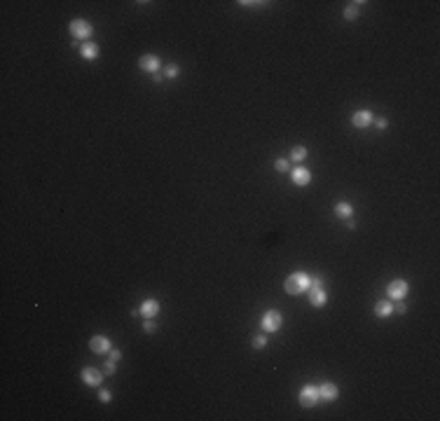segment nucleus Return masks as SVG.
I'll use <instances>...</instances> for the list:
<instances>
[{
	"label": "nucleus",
	"mask_w": 440,
	"mask_h": 421,
	"mask_svg": "<svg viewBox=\"0 0 440 421\" xmlns=\"http://www.w3.org/2000/svg\"><path fill=\"white\" fill-rule=\"evenodd\" d=\"M260 325L265 332H279L281 325H283V316H281L279 309H267L260 318Z\"/></svg>",
	"instance_id": "nucleus-3"
},
{
	"label": "nucleus",
	"mask_w": 440,
	"mask_h": 421,
	"mask_svg": "<svg viewBox=\"0 0 440 421\" xmlns=\"http://www.w3.org/2000/svg\"><path fill=\"white\" fill-rule=\"evenodd\" d=\"M333 213L337 218H342V220H349V218H354V206L349 204V201H337L333 206Z\"/></svg>",
	"instance_id": "nucleus-15"
},
{
	"label": "nucleus",
	"mask_w": 440,
	"mask_h": 421,
	"mask_svg": "<svg viewBox=\"0 0 440 421\" xmlns=\"http://www.w3.org/2000/svg\"><path fill=\"white\" fill-rule=\"evenodd\" d=\"M290 183L298 185V187H307L311 183V171L309 169H304V166H295V169H290Z\"/></svg>",
	"instance_id": "nucleus-9"
},
{
	"label": "nucleus",
	"mask_w": 440,
	"mask_h": 421,
	"mask_svg": "<svg viewBox=\"0 0 440 421\" xmlns=\"http://www.w3.org/2000/svg\"><path fill=\"white\" fill-rule=\"evenodd\" d=\"M347 222V229H356V222H354V218H349V220H344Z\"/></svg>",
	"instance_id": "nucleus-29"
},
{
	"label": "nucleus",
	"mask_w": 440,
	"mask_h": 421,
	"mask_svg": "<svg viewBox=\"0 0 440 421\" xmlns=\"http://www.w3.org/2000/svg\"><path fill=\"white\" fill-rule=\"evenodd\" d=\"M115 370H117V363H115V360H108L106 367H103V372H106L108 377H113V375H115Z\"/></svg>",
	"instance_id": "nucleus-22"
},
{
	"label": "nucleus",
	"mask_w": 440,
	"mask_h": 421,
	"mask_svg": "<svg viewBox=\"0 0 440 421\" xmlns=\"http://www.w3.org/2000/svg\"><path fill=\"white\" fill-rule=\"evenodd\" d=\"M89 349L98 354V356H103V354H110V349H113V342H110V337L106 335H94L89 337Z\"/></svg>",
	"instance_id": "nucleus-8"
},
{
	"label": "nucleus",
	"mask_w": 440,
	"mask_h": 421,
	"mask_svg": "<svg viewBox=\"0 0 440 421\" xmlns=\"http://www.w3.org/2000/svg\"><path fill=\"white\" fill-rule=\"evenodd\" d=\"M178 75H181V66H178V64H166V66H164V77H166V80H176Z\"/></svg>",
	"instance_id": "nucleus-19"
},
{
	"label": "nucleus",
	"mask_w": 440,
	"mask_h": 421,
	"mask_svg": "<svg viewBox=\"0 0 440 421\" xmlns=\"http://www.w3.org/2000/svg\"><path fill=\"white\" fill-rule=\"evenodd\" d=\"M80 379H82V384H85V386H101V384H103V372L96 370V367L87 365V367H82Z\"/></svg>",
	"instance_id": "nucleus-6"
},
{
	"label": "nucleus",
	"mask_w": 440,
	"mask_h": 421,
	"mask_svg": "<svg viewBox=\"0 0 440 421\" xmlns=\"http://www.w3.org/2000/svg\"><path fill=\"white\" fill-rule=\"evenodd\" d=\"M155 330H157V323H155L152 318H148V321L143 323V332H148V335H150V332H155Z\"/></svg>",
	"instance_id": "nucleus-23"
},
{
	"label": "nucleus",
	"mask_w": 440,
	"mask_h": 421,
	"mask_svg": "<svg viewBox=\"0 0 440 421\" xmlns=\"http://www.w3.org/2000/svg\"><path fill=\"white\" fill-rule=\"evenodd\" d=\"M108 356H110V360H115V363H117V360H122V351H119V349H110V354H108Z\"/></svg>",
	"instance_id": "nucleus-27"
},
{
	"label": "nucleus",
	"mask_w": 440,
	"mask_h": 421,
	"mask_svg": "<svg viewBox=\"0 0 440 421\" xmlns=\"http://www.w3.org/2000/svg\"><path fill=\"white\" fill-rule=\"evenodd\" d=\"M396 313H408V304H403V300H398V304H394Z\"/></svg>",
	"instance_id": "nucleus-25"
},
{
	"label": "nucleus",
	"mask_w": 440,
	"mask_h": 421,
	"mask_svg": "<svg viewBox=\"0 0 440 421\" xmlns=\"http://www.w3.org/2000/svg\"><path fill=\"white\" fill-rule=\"evenodd\" d=\"M251 346H253L255 351L265 349V346H267V337H265V335H253V337H251Z\"/></svg>",
	"instance_id": "nucleus-20"
},
{
	"label": "nucleus",
	"mask_w": 440,
	"mask_h": 421,
	"mask_svg": "<svg viewBox=\"0 0 440 421\" xmlns=\"http://www.w3.org/2000/svg\"><path fill=\"white\" fill-rule=\"evenodd\" d=\"M319 396H321V402H335L340 398V389L333 381H323V384H319Z\"/></svg>",
	"instance_id": "nucleus-10"
},
{
	"label": "nucleus",
	"mask_w": 440,
	"mask_h": 421,
	"mask_svg": "<svg viewBox=\"0 0 440 421\" xmlns=\"http://www.w3.org/2000/svg\"><path fill=\"white\" fill-rule=\"evenodd\" d=\"M139 68L143 70V73H160L162 70V59L157 54H143L139 59Z\"/></svg>",
	"instance_id": "nucleus-7"
},
{
	"label": "nucleus",
	"mask_w": 440,
	"mask_h": 421,
	"mask_svg": "<svg viewBox=\"0 0 440 421\" xmlns=\"http://www.w3.org/2000/svg\"><path fill=\"white\" fill-rule=\"evenodd\" d=\"M408 292H410V283L405 279H394L387 286L389 300H394V302H398V300H405V297H408Z\"/></svg>",
	"instance_id": "nucleus-5"
},
{
	"label": "nucleus",
	"mask_w": 440,
	"mask_h": 421,
	"mask_svg": "<svg viewBox=\"0 0 440 421\" xmlns=\"http://www.w3.org/2000/svg\"><path fill=\"white\" fill-rule=\"evenodd\" d=\"M98 400H101V402H110V400H113V393H110L108 389H101V393H98Z\"/></svg>",
	"instance_id": "nucleus-24"
},
{
	"label": "nucleus",
	"mask_w": 440,
	"mask_h": 421,
	"mask_svg": "<svg viewBox=\"0 0 440 421\" xmlns=\"http://www.w3.org/2000/svg\"><path fill=\"white\" fill-rule=\"evenodd\" d=\"M288 155H290V159H293L295 164H300V162L307 159V148H304V145H295V148H290Z\"/></svg>",
	"instance_id": "nucleus-18"
},
{
	"label": "nucleus",
	"mask_w": 440,
	"mask_h": 421,
	"mask_svg": "<svg viewBox=\"0 0 440 421\" xmlns=\"http://www.w3.org/2000/svg\"><path fill=\"white\" fill-rule=\"evenodd\" d=\"M139 311H140V316H143V318H155V316L162 311V304L157 302L155 297H145V300L140 302V309H139Z\"/></svg>",
	"instance_id": "nucleus-12"
},
{
	"label": "nucleus",
	"mask_w": 440,
	"mask_h": 421,
	"mask_svg": "<svg viewBox=\"0 0 440 421\" xmlns=\"http://www.w3.org/2000/svg\"><path fill=\"white\" fill-rule=\"evenodd\" d=\"M152 80H155V82H162L164 77H162V73H155V75H152Z\"/></svg>",
	"instance_id": "nucleus-30"
},
{
	"label": "nucleus",
	"mask_w": 440,
	"mask_h": 421,
	"mask_svg": "<svg viewBox=\"0 0 440 421\" xmlns=\"http://www.w3.org/2000/svg\"><path fill=\"white\" fill-rule=\"evenodd\" d=\"M372 119H375V115H372V110H356L354 115H351V124H354L356 129H365V127H370L372 124Z\"/></svg>",
	"instance_id": "nucleus-11"
},
{
	"label": "nucleus",
	"mask_w": 440,
	"mask_h": 421,
	"mask_svg": "<svg viewBox=\"0 0 440 421\" xmlns=\"http://www.w3.org/2000/svg\"><path fill=\"white\" fill-rule=\"evenodd\" d=\"M236 5H241V7H262L265 2H248V0H239Z\"/></svg>",
	"instance_id": "nucleus-28"
},
{
	"label": "nucleus",
	"mask_w": 440,
	"mask_h": 421,
	"mask_svg": "<svg viewBox=\"0 0 440 421\" xmlns=\"http://www.w3.org/2000/svg\"><path fill=\"white\" fill-rule=\"evenodd\" d=\"M68 31H70V35H73V40H77V43H87V40L94 35V26L87 22V19H73L70 26H68Z\"/></svg>",
	"instance_id": "nucleus-2"
},
{
	"label": "nucleus",
	"mask_w": 440,
	"mask_h": 421,
	"mask_svg": "<svg viewBox=\"0 0 440 421\" xmlns=\"http://www.w3.org/2000/svg\"><path fill=\"white\" fill-rule=\"evenodd\" d=\"M394 313V304L389 302V300H382V302L375 304V316L377 318H389Z\"/></svg>",
	"instance_id": "nucleus-16"
},
{
	"label": "nucleus",
	"mask_w": 440,
	"mask_h": 421,
	"mask_svg": "<svg viewBox=\"0 0 440 421\" xmlns=\"http://www.w3.org/2000/svg\"><path fill=\"white\" fill-rule=\"evenodd\" d=\"M274 169L281 171V173H288L290 171V162H288V159H277V162H274Z\"/></svg>",
	"instance_id": "nucleus-21"
},
{
	"label": "nucleus",
	"mask_w": 440,
	"mask_h": 421,
	"mask_svg": "<svg viewBox=\"0 0 440 421\" xmlns=\"http://www.w3.org/2000/svg\"><path fill=\"white\" fill-rule=\"evenodd\" d=\"M298 400H300L302 407H316L321 402V396H319V386L314 384H304L298 393Z\"/></svg>",
	"instance_id": "nucleus-4"
},
{
	"label": "nucleus",
	"mask_w": 440,
	"mask_h": 421,
	"mask_svg": "<svg viewBox=\"0 0 440 421\" xmlns=\"http://www.w3.org/2000/svg\"><path fill=\"white\" fill-rule=\"evenodd\" d=\"M361 5H365V2H349L347 7H344V19L347 22H356L358 19V10H361Z\"/></svg>",
	"instance_id": "nucleus-17"
},
{
	"label": "nucleus",
	"mask_w": 440,
	"mask_h": 421,
	"mask_svg": "<svg viewBox=\"0 0 440 421\" xmlns=\"http://www.w3.org/2000/svg\"><path fill=\"white\" fill-rule=\"evenodd\" d=\"M372 124H375L377 129H387V127H389V119H384V117H379V119H372Z\"/></svg>",
	"instance_id": "nucleus-26"
},
{
	"label": "nucleus",
	"mask_w": 440,
	"mask_h": 421,
	"mask_svg": "<svg viewBox=\"0 0 440 421\" xmlns=\"http://www.w3.org/2000/svg\"><path fill=\"white\" fill-rule=\"evenodd\" d=\"M309 302L314 304L316 309L325 307V302H328V292H325L323 286H311V288H309Z\"/></svg>",
	"instance_id": "nucleus-13"
},
{
	"label": "nucleus",
	"mask_w": 440,
	"mask_h": 421,
	"mask_svg": "<svg viewBox=\"0 0 440 421\" xmlns=\"http://www.w3.org/2000/svg\"><path fill=\"white\" fill-rule=\"evenodd\" d=\"M98 44L96 43H82V47H80V56L85 59V61H96L98 59Z\"/></svg>",
	"instance_id": "nucleus-14"
},
{
	"label": "nucleus",
	"mask_w": 440,
	"mask_h": 421,
	"mask_svg": "<svg viewBox=\"0 0 440 421\" xmlns=\"http://www.w3.org/2000/svg\"><path fill=\"white\" fill-rule=\"evenodd\" d=\"M311 288V276L307 271H293L286 283H283V290L288 292V295H302V292H307Z\"/></svg>",
	"instance_id": "nucleus-1"
}]
</instances>
